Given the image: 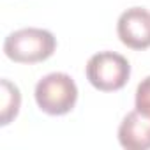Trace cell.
I'll return each mask as SVG.
<instances>
[{
	"mask_svg": "<svg viewBox=\"0 0 150 150\" xmlns=\"http://www.w3.org/2000/svg\"><path fill=\"white\" fill-rule=\"evenodd\" d=\"M117 34L127 48H150V11L145 7H131L118 16Z\"/></svg>",
	"mask_w": 150,
	"mask_h": 150,
	"instance_id": "4",
	"label": "cell"
},
{
	"mask_svg": "<svg viewBox=\"0 0 150 150\" xmlns=\"http://www.w3.org/2000/svg\"><path fill=\"white\" fill-rule=\"evenodd\" d=\"M118 141L127 150L150 148V117L138 110L127 113L118 127Z\"/></svg>",
	"mask_w": 150,
	"mask_h": 150,
	"instance_id": "5",
	"label": "cell"
},
{
	"mask_svg": "<svg viewBox=\"0 0 150 150\" xmlns=\"http://www.w3.org/2000/svg\"><path fill=\"white\" fill-rule=\"evenodd\" d=\"M37 106L48 115H65L78 101V87L65 72H50L42 76L34 90Z\"/></svg>",
	"mask_w": 150,
	"mask_h": 150,
	"instance_id": "2",
	"label": "cell"
},
{
	"mask_svg": "<svg viewBox=\"0 0 150 150\" xmlns=\"http://www.w3.org/2000/svg\"><path fill=\"white\" fill-rule=\"evenodd\" d=\"M2 110H0V125H9L20 113L21 106V92L16 83H13L7 78H2Z\"/></svg>",
	"mask_w": 150,
	"mask_h": 150,
	"instance_id": "6",
	"label": "cell"
},
{
	"mask_svg": "<svg viewBox=\"0 0 150 150\" xmlns=\"http://www.w3.org/2000/svg\"><path fill=\"white\" fill-rule=\"evenodd\" d=\"M57 50V37L37 27H27L11 32L4 41V53L20 64H35L50 58Z\"/></svg>",
	"mask_w": 150,
	"mask_h": 150,
	"instance_id": "1",
	"label": "cell"
},
{
	"mask_svg": "<svg viewBox=\"0 0 150 150\" xmlns=\"http://www.w3.org/2000/svg\"><path fill=\"white\" fill-rule=\"evenodd\" d=\"M87 80L101 92H115L125 87L131 76L129 60L115 51H99L87 62Z\"/></svg>",
	"mask_w": 150,
	"mask_h": 150,
	"instance_id": "3",
	"label": "cell"
},
{
	"mask_svg": "<svg viewBox=\"0 0 150 150\" xmlns=\"http://www.w3.org/2000/svg\"><path fill=\"white\" fill-rule=\"evenodd\" d=\"M136 110L150 117V76L143 78L136 87V97H134Z\"/></svg>",
	"mask_w": 150,
	"mask_h": 150,
	"instance_id": "7",
	"label": "cell"
}]
</instances>
